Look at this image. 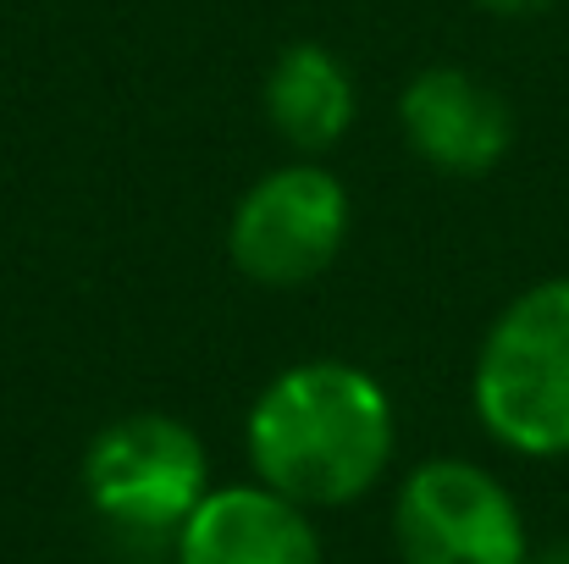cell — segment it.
Returning a JSON list of instances; mask_svg holds the SVG:
<instances>
[{"instance_id":"obj_9","label":"cell","mask_w":569,"mask_h":564,"mask_svg":"<svg viewBox=\"0 0 569 564\" xmlns=\"http://www.w3.org/2000/svg\"><path fill=\"white\" fill-rule=\"evenodd\" d=\"M487 11H503V17H526V11H548L553 0H481Z\"/></svg>"},{"instance_id":"obj_6","label":"cell","mask_w":569,"mask_h":564,"mask_svg":"<svg viewBox=\"0 0 569 564\" xmlns=\"http://www.w3.org/2000/svg\"><path fill=\"white\" fill-rule=\"evenodd\" d=\"M398 122H403V139L415 145V156L453 178L492 172L515 145V117H509L503 95L459 67L420 72L398 100Z\"/></svg>"},{"instance_id":"obj_8","label":"cell","mask_w":569,"mask_h":564,"mask_svg":"<svg viewBox=\"0 0 569 564\" xmlns=\"http://www.w3.org/2000/svg\"><path fill=\"white\" fill-rule=\"evenodd\" d=\"M266 111L299 150H327L355 122V83L321 44H288L266 78Z\"/></svg>"},{"instance_id":"obj_5","label":"cell","mask_w":569,"mask_h":564,"mask_svg":"<svg viewBox=\"0 0 569 564\" xmlns=\"http://www.w3.org/2000/svg\"><path fill=\"white\" fill-rule=\"evenodd\" d=\"M403 564H526V521L503 482L470 459H426L398 493Z\"/></svg>"},{"instance_id":"obj_1","label":"cell","mask_w":569,"mask_h":564,"mask_svg":"<svg viewBox=\"0 0 569 564\" xmlns=\"http://www.w3.org/2000/svg\"><path fill=\"white\" fill-rule=\"evenodd\" d=\"M392 459V404L381 382L343 360L282 372L249 409V465L305 509L360 498Z\"/></svg>"},{"instance_id":"obj_4","label":"cell","mask_w":569,"mask_h":564,"mask_svg":"<svg viewBox=\"0 0 569 564\" xmlns=\"http://www.w3.org/2000/svg\"><path fill=\"white\" fill-rule=\"evenodd\" d=\"M349 238V194L321 167L266 172L232 210L227 255L249 283L299 288L321 277Z\"/></svg>"},{"instance_id":"obj_2","label":"cell","mask_w":569,"mask_h":564,"mask_svg":"<svg viewBox=\"0 0 569 564\" xmlns=\"http://www.w3.org/2000/svg\"><path fill=\"white\" fill-rule=\"evenodd\" d=\"M476 415L515 454H569V277L526 288L476 355Z\"/></svg>"},{"instance_id":"obj_10","label":"cell","mask_w":569,"mask_h":564,"mask_svg":"<svg viewBox=\"0 0 569 564\" xmlns=\"http://www.w3.org/2000/svg\"><path fill=\"white\" fill-rule=\"evenodd\" d=\"M531 564H569V543H553V548H542Z\"/></svg>"},{"instance_id":"obj_3","label":"cell","mask_w":569,"mask_h":564,"mask_svg":"<svg viewBox=\"0 0 569 564\" xmlns=\"http://www.w3.org/2000/svg\"><path fill=\"white\" fill-rule=\"evenodd\" d=\"M83 482L117 532L167 537L204 498V448L172 415H128L94 437Z\"/></svg>"},{"instance_id":"obj_7","label":"cell","mask_w":569,"mask_h":564,"mask_svg":"<svg viewBox=\"0 0 569 564\" xmlns=\"http://www.w3.org/2000/svg\"><path fill=\"white\" fill-rule=\"evenodd\" d=\"M178 564H321L305 504L277 487H216L178 526Z\"/></svg>"}]
</instances>
